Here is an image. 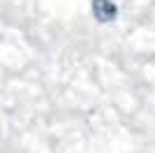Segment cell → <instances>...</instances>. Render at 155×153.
<instances>
[{
    "label": "cell",
    "instance_id": "1",
    "mask_svg": "<svg viewBox=\"0 0 155 153\" xmlns=\"http://www.w3.org/2000/svg\"><path fill=\"white\" fill-rule=\"evenodd\" d=\"M91 12L100 23H111L118 16V7L114 0H93L91 2Z\"/></svg>",
    "mask_w": 155,
    "mask_h": 153
}]
</instances>
